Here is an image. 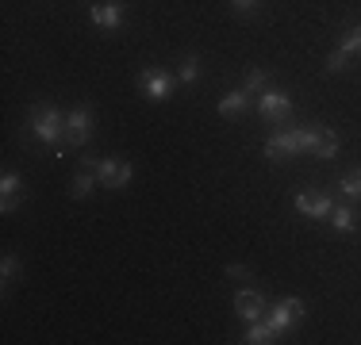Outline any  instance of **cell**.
Listing matches in <instances>:
<instances>
[{"label":"cell","instance_id":"5b68a950","mask_svg":"<svg viewBox=\"0 0 361 345\" xmlns=\"http://www.w3.org/2000/svg\"><path fill=\"white\" fill-rule=\"evenodd\" d=\"M92 138V108L89 104H81V108H73L70 115H66V142L70 146H85Z\"/></svg>","mask_w":361,"mask_h":345},{"label":"cell","instance_id":"44dd1931","mask_svg":"<svg viewBox=\"0 0 361 345\" xmlns=\"http://www.w3.org/2000/svg\"><path fill=\"white\" fill-rule=\"evenodd\" d=\"M346 65H350V54H342V50H331V54H326V73H342Z\"/></svg>","mask_w":361,"mask_h":345},{"label":"cell","instance_id":"4fadbf2b","mask_svg":"<svg viewBox=\"0 0 361 345\" xmlns=\"http://www.w3.org/2000/svg\"><path fill=\"white\" fill-rule=\"evenodd\" d=\"M331 227L342 230V234H354V230H357V211H354V207H346V203H334Z\"/></svg>","mask_w":361,"mask_h":345},{"label":"cell","instance_id":"8fae6325","mask_svg":"<svg viewBox=\"0 0 361 345\" xmlns=\"http://www.w3.org/2000/svg\"><path fill=\"white\" fill-rule=\"evenodd\" d=\"M20 192H23V180L16 169H4V177H0V211L12 215L16 207H20Z\"/></svg>","mask_w":361,"mask_h":345},{"label":"cell","instance_id":"9a60e30c","mask_svg":"<svg viewBox=\"0 0 361 345\" xmlns=\"http://www.w3.org/2000/svg\"><path fill=\"white\" fill-rule=\"evenodd\" d=\"M338 146H342V138L331 131V127H323V134H319V142H315V158H323V161H334L338 158Z\"/></svg>","mask_w":361,"mask_h":345},{"label":"cell","instance_id":"d6986e66","mask_svg":"<svg viewBox=\"0 0 361 345\" xmlns=\"http://www.w3.org/2000/svg\"><path fill=\"white\" fill-rule=\"evenodd\" d=\"M243 89L246 92H265V89H269V73H265V69H246Z\"/></svg>","mask_w":361,"mask_h":345},{"label":"cell","instance_id":"ac0fdd59","mask_svg":"<svg viewBox=\"0 0 361 345\" xmlns=\"http://www.w3.org/2000/svg\"><path fill=\"white\" fill-rule=\"evenodd\" d=\"M338 192L346 196V200H361V169L346 172V177L338 180Z\"/></svg>","mask_w":361,"mask_h":345},{"label":"cell","instance_id":"ffe728a7","mask_svg":"<svg viewBox=\"0 0 361 345\" xmlns=\"http://www.w3.org/2000/svg\"><path fill=\"white\" fill-rule=\"evenodd\" d=\"M196 77H200V58H185V62H180V69H177V81H180V84H192Z\"/></svg>","mask_w":361,"mask_h":345},{"label":"cell","instance_id":"277c9868","mask_svg":"<svg viewBox=\"0 0 361 345\" xmlns=\"http://www.w3.org/2000/svg\"><path fill=\"white\" fill-rule=\"evenodd\" d=\"M257 111H262L269 123H285V119L292 115V100H288V92H281V89H265V92H257Z\"/></svg>","mask_w":361,"mask_h":345},{"label":"cell","instance_id":"ba28073f","mask_svg":"<svg viewBox=\"0 0 361 345\" xmlns=\"http://www.w3.org/2000/svg\"><path fill=\"white\" fill-rule=\"evenodd\" d=\"M123 15H127L123 0H104V4L89 8V20L97 23V27H104V31H119L123 27Z\"/></svg>","mask_w":361,"mask_h":345},{"label":"cell","instance_id":"52a82bcc","mask_svg":"<svg viewBox=\"0 0 361 345\" xmlns=\"http://www.w3.org/2000/svg\"><path fill=\"white\" fill-rule=\"evenodd\" d=\"M304 318V303H300L296 296H288V299H281V303H273L269 307V322L277 326V334H285V330H292V326Z\"/></svg>","mask_w":361,"mask_h":345},{"label":"cell","instance_id":"7c38bea8","mask_svg":"<svg viewBox=\"0 0 361 345\" xmlns=\"http://www.w3.org/2000/svg\"><path fill=\"white\" fill-rule=\"evenodd\" d=\"M246 345H269V341H277V326L269 322V315L265 318H254L250 322V334L243 338Z\"/></svg>","mask_w":361,"mask_h":345},{"label":"cell","instance_id":"30bf717a","mask_svg":"<svg viewBox=\"0 0 361 345\" xmlns=\"http://www.w3.org/2000/svg\"><path fill=\"white\" fill-rule=\"evenodd\" d=\"M269 303H265L262 291H238L235 296V315L243 318V322H254V318H265L269 310H265Z\"/></svg>","mask_w":361,"mask_h":345},{"label":"cell","instance_id":"8992f818","mask_svg":"<svg viewBox=\"0 0 361 345\" xmlns=\"http://www.w3.org/2000/svg\"><path fill=\"white\" fill-rule=\"evenodd\" d=\"M139 89H142L146 100H166L169 92H173V73H166V69H142Z\"/></svg>","mask_w":361,"mask_h":345},{"label":"cell","instance_id":"cb8c5ba5","mask_svg":"<svg viewBox=\"0 0 361 345\" xmlns=\"http://www.w3.org/2000/svg\"><path fill=\"white\" fill-rule=\"evenodd\" d=\"M231 4H235L238 12H254V8H257V0H231Z\"/></svg>","mask_w":361,"mask_h":345},{"label":"cell","instance_id":"7a4b0ae2","mask_svg":"<svg viewBox=\"0 0 361 345\" xmlns=\"http://www.w3.org/2000/svg\"><path fill=\"white\" fill-rule=\"evenodd\" d=\"M81 165L97 172V180H100L104 188H111V192L127 188V184H131V177H135L131 161H123V158H89V153H85Z\"/></svg>","mask_w":361,"mask_h":345},{"label":"cell","instance_id":"6da1fadb","mask_svg":"<svg viewBox=\"0 0 361 345\" xmlns=\"http://www.w3.org/2000/svg\"><path fill=\"white\" fill-rule=\"evenodd\" d=\"M27 131L35 134L42 146L54 150V146L66 138V115L58 108H50V104H39V108L31 111V119H27Z\"/></svg>","mask_w":361,"mask_h":345},{"label":"cell","instance_id":"603a6c76","mask_svg":"<svg viewBox=\"0 0 361 345\" xmlns=\"http://www.w3.org/2000/svg\"><path fill=\"white\" fill-rule=\"evenodd\" d=\"M227 276H235V280H243V276H250L246 265H227Z\"/></svg>","mask_w":361,"mask_h":345},{"label":"cell","instance_id":"e0dca14e","mask_svg":"<svg viewBox=\"0 0 361 345\" xmlns=\"http://www.w3.org/2000/svg\"><path fill=\"white\" fill-rule=\"evenodd\" d=\"M338 50H342V54H350V58H357V54H361V23H350V27L342 31Z\"/></svg>","mask_w":361,"mask_h":345},{"label":"cell","instance_id":"3957f363","mask_svg":"<svg viewBox=\"0 0 361 345\" xmlns=\"http://www.w3.org/2000/svg\"><path fill=\"white\" fill-rule=\"evenodd\" d=\"M300 150H304L300 127H281V131H273L269 138H265V158L269 161H288V158H296Z\"/></svg>","mask_w":361,"mask_h":345},{"label":"cell","instance_id":"9c48e42d","mask_svg":"<svg viewBox=\"0 0 361 345\" xmlns=\"http://www.w3.org/2000/svg\"><path fill=\"white\" fill-rule=\"evenodd\" d=\"M292 203H296V211L304 219H331V211H334L331 196H323V192H300Z\"/></svg>","mask_w":361,"mask_h":345},{"label":"cell","instance_id":"5bb4252c","mask_svg":"<svg viewBox=\"0 0 361 345\" xmlns=\"http://www.w3.org/2000/svg\"><path fill=\"white\" fill-rule=\"evenodd\" d=\"M246 104H250V92H246V89H235V92H227V96H223L219 100V115H243V111H246Z\"/></svg>","mask_w":361,"mask_h":345},{"label":"cell","instance_id":"7402d4cb","mask_svg":"<svg viewBox=\"0 0 361 345\" xmlns=\"http://www.w3.org/2000/svg\"><path fill=\"white\" fill-rule=\"evenodd\" d=\"M0 272H4V284H8L16 272H20V257H12V253H8V257H4V265H0Z\"/></svg>","mask_w":361,"mask_h":345},{"label":"cell","instance_id":"2e32d148","mask_svg":"<svg viewBox=\"0 0 361 345\" xmlns=\"http://www.w3.org/2000/svg\"><path fill=\"white\" fill-rule=\"evenodd\" d=\"M97 184H100V180H97V172L81 165V169H77V177H73V184H70V196H73V200H85V196H89Z\"/></svg>","mask_w":361,"mask_h":345}]
</instances>
